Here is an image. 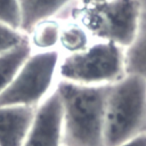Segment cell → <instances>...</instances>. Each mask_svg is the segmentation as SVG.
<instances>
[{"label":"cell","instance_id":"cell-9","mask_svg":"<svg viewBox=\"0 0 146 146\" xmlns=\"http://www.w3.org/2000/svg\"><path fill=\"white\" fill-rule=\"evenodd\" d=\"M127 74H135L146 80V10L140 13L136 36L124 50Z\"/></svg>","mask_w":146,"mask_h":146},{"label":"cell","instance_id":"cell-2","mask_svg":"<svg viewBox=\"0 0 146 146\" xmlns=\"http://www.w3.org/2000/svg\"><path fill=\"white\" fill-rule=\"evenodd\" d=\"M146 133V80L127 74L110 84L104 122V146H117Z\"/></svg>","mask_w":146,"mask_h":146},{"label":"cell","instance_id":"cell-13","mask_svg":"<svg viewBox=\"0 0 146 146\" xmlns=\"http://www.w3.org/2000/svg\"><path fill=\"white\" fill-rule=\"evenodd\" d=\"M0 23L19 30L21 9L18 0H0Z\"/></svg>","mask_w":146,"mask_h":146},{"label":"cell","instance_id":"cell-5","mask_svg":"<svg viewBox=\"0 0 146 146\" xmlns=\"http://www.w3.org/2000/svg\"><path fill=\"white\" fill-rule=\"evenodd\" d=\"M59 62L60 56L56 49L32 52L13 82L0 94V106L38 107L49 95Z\"/></svg>","mask_w":146,"mask_h":146},{"label":"cell","instance_id":"cell-6","mask_svg":"<svg viewBox=\"0 0 146 146\" xmlns=\"http://www.w3.org/2000/svg\"><path fill=\"white\" fill-rule=\"evenodd\" d=\"M23 146H63V108L56 89L38 105Z\"/></svg>","mask_w":146,"mask_h":146},{"label":"cell","instance_id":"cell-3","mask_svg":"<svg viewBox=\"0 0 146 146\" xmlns=\"http://www.w3.org/2000/svg\"><path fill=\"white\" fill-rule=\"evenodd\" d=\"M141 9L138 0H107L76 5L71 19L78 21L98 41L129 47L137 33Z\"/></svg>","mask_w":146,"mask_h":146},{"label":"cell","instance_id":"cell-4","mask_svg":"<svg viewBox=\"0 0 146 146\" xmlns=\"http://www.w3.org/2000/svg\"><path fill=\"white\" fill-rule=\"evenodd\" d=\"M60 80L86 84H112L127 75L123 47L97 41L82 52L65 56L57 70Z\"/></svg>","mask_w":146,"mask_h":146},{"label":"cell","instance_id":"cell-1","mask_svg":"<svg viewBox=\"0 0 146 146\" xmlns=\"http://www.w3.org/2000/svg\"><path fill=\"white\" fill-rule=\"evenodd\" d=\"M56 91L63 108V146H104L110 84L86 86L59 80Z\"/></svg>","mask_w":146,"mask_h":146},{"label":"cell","instance_id":"cell-12","mask_svg":"<svg viewBox=\"0 0 146 146\" xmlns=\"http://www.w3.org/2000/svg\"><path fill=\"white\" fill-rule=\"evenodd\" d=\"M60 48L67 55L86 51L91 44V35L78 21L71 19L62 24L59 43Z\"/></svg>","mask_w":146,"mask_h":146},{"label":"cell","instance_id":"cell-8","mask_svg":"<svg viewBox=\"0 0 146 146\" xmlns=\"http://www.w3.org/2000/svg\"><path fill=\"white\" fill-rule=\"evenodd\" d=\"M36 107L0 106V146H23Z\"/></svg>","mask_w":146,"mask_h":146},{"label":"cell","instance_id":"cell-7","mask_svg":"<svg viewBox=\"0 0 146 146\" xmlns=\"http://www.w3.org/2000/svg\"><path fill=\"white\" fill-rule=\"evenodd\" d=\"M21 9L19 31L29 34L32 27L40 21L58 18L71 19L72 10L78 0H18Z\"/></svg>","mask_w":146,"mask_h":146},{"label":"cell","instance_id":"cell-11","mask_svg":"<svg viewBox=\"0 0 146 146\" xmlns=\"http://www.w3.org/2000/svg\"><path fill=\"white\" fill-rule=\"evenodd\" d=\"M62 24V21L58 18H47L36 23L27 34L32 50H55L56 46L59 43Z\"/></svg>","mask_w":146,"mask_h":146},{"label":"cell","instance_id":"cell-16","mask_svg":"<svg viewBox=\"0 0 146 146\" xmlns=\"http://www.w3.org/2000/svg\"><path fill=\"white\" fill-rule=\"evenodd\" d=\"M103 1H107V0H78L79 5H91V3H98V2H103Z\"/></svg>","mask_w":146,"mask_h":146},{"label":"cell","instance_id":"cell-14","mask_svg":"<svg viewBox=\"0 0 146 146\" xmlns=\"http://www.w3.org/2000/svg\"><path fill=\"white\" fill-rule=\"evenodd\" d=\"M25 36L26 34L22 33L19 30L0 23V54L17 47L25 39Z\"/></svg>","mask_w":146,"mask_h":146},{"label":"cell","instance_id":"cell-15","mask_svg":"<svg viewBox=\"0 0 146 146\" xmlns=\"http://www.w3.org/2000/svg\"><path fill=\"white\" fill-rule=\"evenodd\" d=\"M117 146H146V133L139 135L132 139H129Z\"/></svg>","mask_w":146,"mask_h":146},{"label":"cell","instance_id":"cell-10","mask_svg":"<svg viewBox=\"0 0 146 146\" xmlns=\"http://www.w3.org/2000/svg\"><path fill=\"white\" fill-rule=\"evenodd\" d=\"M27 35L15 48L0 54V94L13 82L22 65L32 54Z\"/></svg>","mask_w":146,"mask_h":146}]
</instances>
